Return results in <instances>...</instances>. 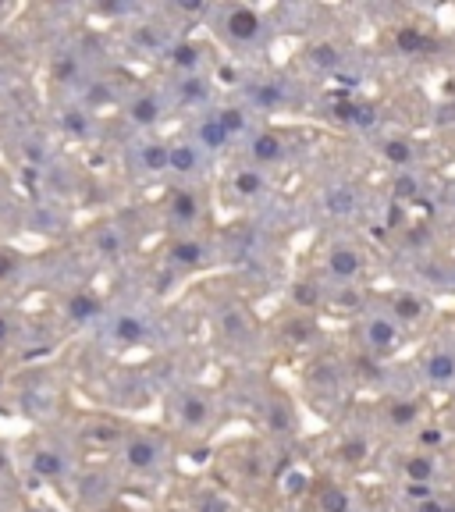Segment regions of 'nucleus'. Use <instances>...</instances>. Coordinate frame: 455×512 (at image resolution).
<instances>
[{"label":"nucleus","instance_id":"nucleus-1","mask_svg":"<svg viewBox=\"0 0 455 512\" xmlns=\"http://www.w3.org/2000/svg\"><path fill=\"white\" fill-rule=\"evenodd\" d=\"M160 441L153 438V434H132V438L121 445V459H125L128 470H136V473H150L153 466L160 463Z\"/></svg>","mask_w":455,"mask_h":512},{"label":"nucleus","instance_id":"nucleus-2","mask_svg":"<svg viewBox=\"0 0 455 512\" xmlns=\"http://www.w3.org/2000/svg\"><path fill=\"white\" fill-rule=\"evenodd\" d=\"M363 338H367V345L377 352V356H388V352L399 349V324H395L392 317H374L367 324V331H363Z\"/></svg>","mask_w":455,"mask_h":512},{"label":"nucleus","instance_id":"nucleus-3","mask_svg":"<svg viewBox=\"0 0 455 512\" xmlns=\"http://www.w3.org/2000/svg\"><path fill=\"white\" fill-rule=\"evenodd\" d=\"M363 267H367V260H363L360 249L335 246L328 253V271H331V278H338V281H352L356 274H363Z\"/></svg>","mask_w":455,"mask_h":512},{"label":"nucleus","instance_id":"nucleus-4","mask_svg":"<svg viewBox=\"0 0 455 512\" xmlns=\"http://www.w3.org/2000/svg\"><path fill=\"white\" fill-rule=\"evenodd\" d=\"M178 420L185 431H203L210 424V402L203 395H182L178 402Z\"/></svg>","mask_w":455,"mask_h":512},{"label":"nucleus","instance_id":"nucleus-5","mask_svg":"<svg viewBox=\"0 0 455 512\" xmlns=\"http://www.w3.org/2000/svg\"><path fill=\"white\" fill-rule=\"evenodd\" d=\"M260 15H256L253 8H235L232 15H228V32H232V40L239 43H253L256 36H260Z\"/></svg>","mask_w":455,"mask_h":512},{"label":"nucleus","instance_id":"nucleus-6","mask_svg":"<svg viewBox=\"0 0 455 512\" xmlns=\"http://www.w3.org/2000/svg\"><path fill=\"white\" fill-rule=\"evenodd\" d=\"M64 313H68V320H75V324H89V320H96L104 313V306H100V299H96L93 292H72L68 303H64Z\"/></svg>","mask_w":455,"mask_h":512},{"label":"nucleus","instance_id":"nucleus-7","mask_svg":"<svg viewBox=\"0 0 455 512\" xmlns=\"http://www.w3.org/2000/svg\"><path fill=\"white\" fill-rule=\"evenodd\" d=\"M424 374L431 384H452L455 381V352L448 349H434L424 363Z\"/></svg>","mask_w":455,"mask_h":512},{"label":"nucleus","instance_id":"nucleus-8","mask_svg":"<svg viewBox=\"0 0 455 512\" xmlns=\"http://www.w3.org/2000/svg\"><path fill=\"white\" fill-rule=\"evenodd\" d=\"M200 168V153H196V143H168V171H178V175H192Z\"/></svg>","mask_w":455,"mask_h":512},{"label":"nucleus","instance_id":"nucleus-9","mask_svg":"<svg viewBox=\"0 0 455 512\" xmlns=\"http://www.w3.org/2000/svg\"><path fill=\"white\" fill-rule=\"evenodd\" d=\"M207 246H203L200 239H182L171 246V260H175L178 267H185V271H192V267H203L207 264Z\"/></svg>","mask_w":455,"mask_h":512},{"label":"nucleus","instance_id":"nucleus-10","mask_svg":"<svg viewBox=\"0 0 455 512\" xmlns=\"http://www.w3.org/2000/svg\"><path fill=\"white\" fill-rule=\"evenodd\" d=\"M32 473L43 480L64 477V456L57 448H36V452H32Z\"/></svg>","mask_w":455,"mask_h":512},{"label":"nucleus","instance_id":"nucleus-11","mask_svg":"<svg viewBox=\"0 0 455 512\" xmlns=\"http://www.w3.org/2000/svg\"><path fill=\"white\" fill-rule=\"evenodd\" d=\"M128 121H132V125H139V128L157 125V121H160V100H157V96H150V93L136 96V100L128 104Z\"/></svg>","mask_w":455,"mask_h":512},{"label":"nucleus","instance_id":"nucleus-12","mask_svg":"<svg viewBox=\"0 0 455 512\" xmlns=\"http://www.w3.org/2000/svg\"><path fill=\"white\" fill-rule=\"evenodd\" d=\"M249 153H253L256 164H278L281 153H285V143H281L278 132H260L253 139V146H249Z\"/></svg>","mask_w":455,"mask_h":512},{"label":"nucleus","instance_id":"nucleus-13","mask_svg":"<svg viewBox=\"0 0 455 512\" xmlns=\"http://www.w3.org/2000/svg\"><path fill=\"white\" fill-rule=\"evenodd\" d=\"M434 456L431 452H413V456L402 463V473H406V480L409 484H431L434 480Z\"/></svg>","mask_w":455,"mask_h":512},{"label":"nucleus","instance_id":"nucleus-14","mask_svg":"<svg viewBox=\"0 0 455 512\" xmlns=\"http://www.w3.org/2000/svg\"><path fill=\"white\" fill-rule=\"evenodd\" d=\"M424 299L413 296V292H399V296L392 299V313H395V324H416V320L424 317Z\"/></svg>","mask_w":455,"mask_h":512},{"label":"nucleus","instance_id":"nucleus-15","mask_svg":"<svg viewBox=\"0 0 455 512\" xmlns=\"http://www.w3.org/2000/svg\"><path fill=\"white\" fill-rule=\"evenodd\" d=\"M324 210L338 217H349L352 210H356V189H349V185H331V189L324 192Z\"/></svg>","mask_w":455,"mask_h":512},{"label":"nucleus","instance_id":"nucleus-16","mask_svg":"<svg viewBox=\"0 0 455 512\" xmlns=\"http://www.w3.org/2000/svg\"><path fill=\"white\" fill-rule=\"evenodd\" d=\"M171 217H175L178 224H192L196 217H200V200H196V192H171Z\"/></svg>","mask_w":455,"mask_h":512},{"label":"nucleus","instance_id":"nucleus-17","mask_svg":"<svg viewBox=\"0 0 455 512\" xmlns=\"http://www.w3.org/2000/svg\"><path fill=\"white\" fill-rule=\"evenodd\" d=\"M114 338L125 345H136L146 338V324L136 317V313H125V317H118V324H114Z\"/></svg>","mask_w":455,"mask_h":512},{"label":"nucleus","instance_id":"nucleus-18","mask_svg":"<svg viewBox=\"0 0 455 512\" xmlns=\"http://www.w3.org/2000/svg\"><path fill=\"white\" fill-rule=\"evenodd\" d=\"M388 420H392V427H413L416 420H420V402L395 399L392 406H388Z\"/></svg>","mask_w":455,"mask_h":512},{"label":"nucleus","instance_id":"nucleus-19","mask_svg":"<svg viewBox=\"0 0 455 512\" xmlns=\"http://www.w3.org/2000/svg\"><path fill=\"white\" fill-rule=\"evenodd\" d=\"M139 160H143V171H153V175L168 171V143H146Z\"/></svg>","mask_w":455,"mask_h":512},{"label":"nucleus","instance_id":"nucleus-20","mask_svg":"<svg viewBox=\"0 0 455 512\" xmlns=\"http://www.w3.org/2000/svg\"><path fill=\"white\" fill-rule=\"evenodd\" d=\"M384 160L395 164V168H409L413 164V143L409 139H388L384 143Z\"/></svg>","mask_w":455,"mask_h":512},{"label":"nucleus","instance_id":"nucleus-21","mask_svg":"<svg viewBox=\"0 0 455 512\" xmlns=\"http://www.w3.org/2000/svg\"><path fill=\"white\" fill-rule=\"evenodd\" d=\"M196 136H200V143L207 146V150H221V146L228 143V132H224L221 121H217V118L200 121V128H196Z\"/></svg>","mask_w":455,"mask_h":512},{"label":"nucleus","instance_id":"nucleus-22","mask_svg":"<svg viewBox=\"0 0 455 512\" xmlns=\"http://www.w3.org/2000/svg\"><path fill=\"white\" fill-rule=\"evenodd\" d=\"M232 185H235V192H239L242 200H256V196L264 192V175H260V171H239Z\"/></svg>","mask_w":455,"mask_h":512},{"label":"nucleus","instance_id":"nucleus-23","mask_svg":"<svg viewBox=\"0 0 455 512\" xmlns=\"http://www.w3.org/2000/svg\"><path fill=\"white\" fill-rule=\"evenodd\" d=\"M395 43H399L402 54H420V50L431 47V43H427L424 32H420V29H409V25H406V29L395 32Z\"/></svg>","mask_w":455,"mask_h":512},{"label":"nucleus","instance_id":"nucleus-24","mask_svg":"<svg viewBox=\"0 0 455 512\" xmlns=\"http://www.w3.org/2000/svg\"><path fill=\"white\" fill-rule=\"evenodd\" d=\"M221 320H224V328H228V335H232V338L249 335V317H246V310H242V306H228V310L221 313Z\"/></svg>","mask_w":455,"mask_h":512},{"label":"nucleus","instance_id":"nucleus-25","mask_svg":"<svg viewBox=\"0 0 455 512\" xmlns=\"http://www.w3.org/2000/svg\"><path fill=\"white\" fill-rule=\"evenodd\" d=\"M214 118L221 121V128L228 132V139L246 132V111H239V107H224V111L214 114Z\"/></svg>","mask_w":455,"mask_h":512},{"label":"nucleus","instance_id":"nucleus-26","mask_svg":"<svg viewBox=\"0 0 455 512\" xmlns=\"http://www.w3.org/2000/svg\"><path fill=\"white\" fill-rule=\"evenodd\" d=\"M171 61H175V68H185V72H192V68L200 64V50L192 47V43H178V47L171 50Z\"/></svg>","mask_w":455,"mask_h":512},{"label":"nucleus","instance_id":"nucleus-27","mask_svg":"<svg viewBox=\"0 0 455 512\" xmlns=\"http://www.w3.org/2000/svg\"><path fill=\"white\" fill-rule=\"evenodd\" d=\"M320 505H324V512H352V502H349V495H345L342 488L324 491V495H320Z\"/></svg>","mask_w":455,"mask_h":512},{"label":"nucleus","instance_id":"nucleus-28","mask_svg":"<svg viewBox=\"0 0 455 512\" xmlns=\"http://www.w3.org/2000/svg\"><path fill=\"white\" fill-rule=\"evenodd\" d=\"M313 61H317L320 68H338V64H342V50H338L335 43H317V47H313Z\"/></svg>","mask_w":455,"mask_h":512},{"label":"nucleus","instance_id":"nucleus-29","mask_svg":"<svg viewBox=\"0 0 455 512\" xmlns=\"http://www.w3.org/2000/svg\"><path fill=\"white\" fill-rule=\"evenodd\" d=\"M96 249H100V256H118L121 253V239L114 228H100V235H96Z\"/></svg>","mask_w":455,"mask_h":512},{"label":"nucleus","instance_id":"nucleus-30","mask_svg":"<svg viewBox=\"0 0 455 512\" xmlns=\"http://www.w3.org/2000/svg\"><path fill=\"white\" fill-rule=\"evenodd\" d=\"M267 424H271L274 431H292V413H288V406L271 402V409H267Z\"/></svg>","mask_w":455,"mask_h":512},{"label":"nucleus","instance_id":"nucleus-31","mask_svg":"<svg viewBox=\"0 0 455 512\" xmlns=\"http://www.w3.org/2000/svg\"><path fill=\"white\" fill-rule=\"evenodd\" d=\"M306 488H310V473L306 470H288L285 477V495H306Z\"/></svg>","mask_w":455,"mask_h":512},{"label":"nucleus","instance_id":"nucleus-32","mask_svg":"<svg viewBox=\"0 0 455 512\" xmlns=\"http://www.w3.org/2000/svg\"><path fill=\"white\" fill-rule=\"evenodd\" d=\"M338 456H342L349 466H360L363 459H367V441H345V445L338 448Z\"/></svg>","mask_w":455,"mask_h":512},{"label":"nucleus","instance_id":"nucleus-33","mask_svg":"<svg viewBox=\"0 0 455 512\" xmlns=\"http://www.w3.org/2000/svg\"><path fill=\"white\" fill-rule=\"evenodd\" d=\"M64 128H68V132H75V136H82V132H86V114L68 111V114H64Z\"/></svg>","mask_w":455,"mask_h":512},{"label":"nucleus","instance_id":"nucleus-34","mask_svg":"<svg viewBox=\"0 0 455 512\" xmlns=\"http://www.w3.org/2000/svg\"><path fill=\"white\" fill-rule=\"evenodd\" d=\"M406 498H413L416 505L427 502V498H434V488L431 484H406Z\"/></svg>","mask_w":455,"mask_h":512},{"label":"nucleus","instance_id":"nucleus-35","mask_svg":"<svg viewBox=\"0 0 455 512\" xmlns=\"http://www.w3.org/2000/svg\"><path fill=\"white\" fill-rule=\"evenodd\" d=\"M420 445H424V448L445 445V431H434V427H424V431H420Z\"/></svg>","mask_w":455,"mask_h":512},{"label":"nucleus","instance_id":"nucleus-36","mask_svg":"<svg viewBox=\"0 0 455 512\" xmlns=\"http://www.w3.org/2000/svg\"><path fill=\"white\" fill-rule=\"evenodd\" d=\"M200 512H228V502L221 495H203L200 498Z\"/></svg>","mask_w":455,"mask_h":512},{"label":"nucleus","instance_id":"nucleus-37","mask_svg":"<svg viewBox=\"0 0 455 512\" xmlns=\"http://www.w3.org/2000/svg\"><path fill=\"white\" fill-rule=\"evenodd\" d=\"M203 93H207V89H203L200 79H185L182 82V96H185V100H200Z\"/></svg>","mask_w":455,"mask_h":512},{"label":"nucleus","instance_id":"nucleus-38","mask_svg":"<svg viewBox=\"0 0 455 512\" xmlns=\"http://www.w3.org/2000/svg\"><path fill=\"white\" fill-rule=\"evenodd\" d=\"M15 264H18L15 253H0V278H8V274L15 271Z\"/></svg>","mask_w":455,"mask_h":512},{"label":"nucleus","instance_id":"nucleus-39","mask_svg":"<svg viewBox=\"0 0 455 512\" xmlns=\"http://www.w3.org/2000/svg\"><path fill=\"white\" fill-rule=\"evenodd\" d=\"M256 100H260V104H278V100H281V89L278 86L260 89V93H256Z\"/></svg>","mask_w":455,"mask_h":512},{"label":"nucleus","instance_id":"nucleus-40","mask_svg":"<svg viewBox=\"0 0 455 512\" xmlns=\"http://www.w3.org/2000/svg\"><path fill=\"white\" fill-rule=\"evenodd\" d=\"M448 502H441V498H427V502H420L413 512H445Z\"/></svg>","mask_w":455,"mask_h":512},{"label":"nucleus","instance_id":"nucleus-41","mask_svg":"<svg viewBox=\"0 0 455 512\" xmlns=\"http://www.w3.org/2000/svg\"><path fill=\"white\" fill-rule=\"evenodd\" d=\"M399 192H402V196H413V192H416V182H413V178L402 175V178H399Z\"/></svg>","mask_w":455,"mask_h":512},{"label":"nucleus","instance_id":"nucleus-42","mask_svg":"<svg viewBox=\"0 0 455 512\" xmlns=\"http://www.w3.org/2000/svg\"><path fill=\"white\" fill-rule=\"evenodd\" d=\"M75 68H79L75 61H61V64H57V75H61V79H68V75H75Z\"/></svg>","mask_w":455,"mask_h":512},{"label":"nucleus","instance_id":"nucleus-43","mask_svg":"<svg viewBox=\"0 0 455 512\" xmlns=\"http://www.w3.org/2000/svg\"><path fill=\"white\" fill-rule=\"evenodd\" d=\"M8 338H11V320L4 317V313H0V345L8 342Z\"/></svg>","mask_w":455,"mask_h":512},{"label":"nucleus","instance_id":"nucleus-44","mask_svg":"<svg viewBox=\"0 0 455 512\" xmlns=\"http://www.w3.org/2000/svg\"><path fill=\"white\" fill-rule=\"evenodd\" d=\"M8 470V456H4V452H0V473Z\"/></svg>","mask_w":455,"mask_h":512},{"label":"nucleus","instance_id":"nucleus-45","mask_svg":"<svg viewBox=\"0 0 455 512\" xmlns=\"http://www.w3.org/2000/svg\"><path fill=\"white\" fill-rule=\"evenodd\" d=\"M445 512H455V502H448V505H445Z\"/></svg>","mask_w":455,"mask_h":512}]
</instances>
